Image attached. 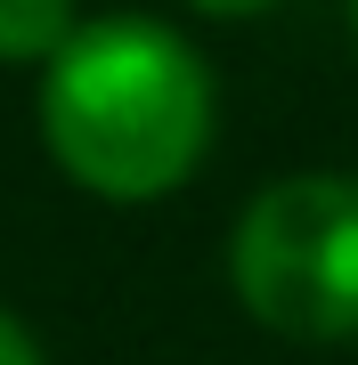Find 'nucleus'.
Returning <instances> with one entry per match:
<instances>
[{"label":"nucleus","instance_id":"obj_1","mask_svg":"<svg viewBox=\"0 0 358 365\" xmlns=\"http://www.w3.org/2000/svg\"><path fill=\"white\" fill-rule=\"evenodd\" d=\"M41 138L74 187L106 203H155L204 163L212 73L155 16H98L41 73Z\"/></svg>","mask_w":358,"mask_h":365},{"label":"nucleus","instance_id":"obj_2","mask_svg":"<svg viewBox=\"0 0 358 365\" xmlns=\"http://www.w3.org/2000/svg\"><path fill=\"white\" fill-rule=\"evenodd\" d=\"M237 300L285 341H358V179L302 170L244 203L228 235Z\"/></svg>","mask_w":358,"mask_h":365},{"label":"nucleus","instance_id":"obj_3","mask_svg":"<svg viewBox=\"0 0 358 365\" xmlns=\"http://www.w3.org/2000/svg\"><path fill=\"white\" fill-rule=\"evenodd\" d=\"M81 25H74V0H0V57L9 66H49Z\"/></svg>","mask_w":358,"mask_h":365},{"label":"nucleus","instance_id":"obj_4","mask_svg":"<svg viewBox=\"0 0 358 365\" xmlns=\"http://www.w3.org/2000/svg\"><path fill=\"white\" fill-rule=\"evenodd\" d=\"M0 365H41V349H33V333L16 325L9 309H0Z\"/></svg>","mask_w":358,"mask_h":365},{"label":"nucleus","instance_id":"obj_5","mask_svg":"<svg viewBox=\"0 0 358 365\" xmlns=\"http://www.w3.org/2000/svg\"><path fill=\"white\" fill-rule=\"evenodd\" d=\"M196 9H212V16H252V9H269V0H196Z\"/></svg>","mask_w":358,"mask_h":365},{"label":"nucleus","instance_id":"obj_6","mask_svg":"<svg viewBox=\"0 0 358 365\" xmlns=\"http://www.w3.org/2000/svg\"><path fill=\"white\" fill-rule=\"evenodd\" d=\"M350 25H358V0H350Z\"/></svg>","mask_w":358,"mask_h":365}]
</instances>
